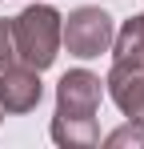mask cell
I'll return each instance as SVG.
<instances>
[{"mask_svg":"<svg viewBox=\"0 0 144 149\" xmlns=\"http://www.w3.org/2000/svg\"><path fill=\"white\" fill-rule=\"evenodd\" d=\"M100 109V77L88 69H72L56 85V117H52V141L64 149H92L100 141L96 129Z\"/></svg>","mask_w":144,"mask_h":149,"instance_id":"1","label":"cell"},{"mask_svg":"<svg viewBox=\"0 0 144 149\" xmlns=\"http://www.w3.org/2000/svg\"><path fill=\"white\" fill-rule=\"evenodd\" d=\"M60 12L52 8V4H28L16 20H8L12 24V56L28 65V69H48L52 61H56V49H60Z\"/></svg>","mask_w":144,"mask_h":149,"instance_id":"2","label":"cell"},{"mask_svg":"<svg viewBox=\"0 0 144 149\" xmlns=\"http://www.w3.org/2000/svg\"><path fill=\"white\" fill-rule=\"evenodd\" d=\"M112 36H116L112 16H108L104 8H92V4L72 8L68 20H60V40H64V45H68V52H72V56H80V61L108 52Z\"/></svg>","mask_w":144,"mask_h":149,"instance_id":"3","label":"cell"},{"mask_svg":"<svg viewBox=\"0 0 144 149\" xmlns=\"http://www.w3.org/2000/svg\"><path fill=\"white\" fill-rule=\"evenodd\" d=\"M40 97H44V85H40L36 69H28V65L0 69V109L4 113H28L40 105Z\"/></svg>","mask_w":144,"mask_h":149,"instance_id":"4","label":"cell"},{"mask_svg":"<svg viewBox=\"0 0 144 149\" xmlns=\"http://www.w3.org/2000/svg\"><path fill=\"white\" fill-rule=\"evenodd\" d=\"M104 85H108L116 109L128 117V121H144V69H140V65L112 61V73H108Z\"/></svg>","mask_w":144,"mask_h":149,"instance_id":"5","label":"cell"},{"mask_svg":"<svg viewBox=\"0 0 144 149\" xmlns=\"http://www.w3.org/2000/svg\"><path fill=\"white\" fill-rule=\"evenodd\" d=\"M112 61H124V65H140L144 69V12L124 20L116 36H112Z\"/></svg>","mask_w":144,"mask_h":149,"instance_id":"6","label":"cell"},{"mask_svg":"<svg viewBox=\"0 0 144 149\" xmlns=\"http://www.w3.org/2000/svg\"><path fill=\"white\" fill-rule=\"evenodd\" d=\"M104 145H112V149H120V145H136V149H144V121L120 125L116 133H108V141H104Z\"/></svg>","mask_w":144,"mask_h":149,"instance_id":"7","label":"cell"},{"mask_svg":"<svg viewBox=\"0 0 144 149\" xmlns=\"http://www.w3.org/2000/svg\"><path fill=\"white\" fill-rule=\"evenodd\" d=\"M12 61H16V56H12V24L0 20V69L12 65Z\"/></svg>","mask_w":144,"mask_h":149,"instance_id":"8","label":"cell"}]
</instances>
